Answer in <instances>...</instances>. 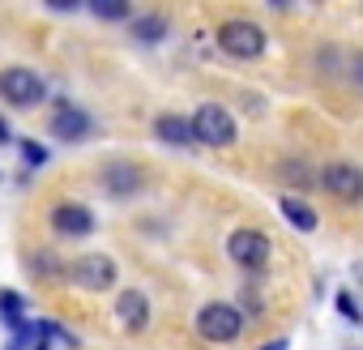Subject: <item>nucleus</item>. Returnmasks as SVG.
<instances>
[{
	"mask_svg": "<svg viewBox=\"0 0 363 350\" xmlns=\"http://www.w3.org/2000/svg\"><path fill=\"white\" fill-rule=\"evenodd\" d=\"M189 124H193V137H197V145H210V149H227V145H235V115L223 107V103H201L193 115H189Z\"/></svg>",
	"mask_w": 363,
	"mask_h": 350,
	"instance_id": "f257e3e1",
	"label": "nucleus"
},
{
	"mask_svg": "<svg viewBox=\"0 0 363 350\" xmlns=\"http://www.w3.org/2000/svg\"><path fill=\"white\" fill-rule=\"evenodd\" d=\"M0 98L9 107H35L48 98V81L26 64H9V69H0Z\"/></svg>",
	"mask_w": 363,
	"mask_h": 350,
	"instance_id": "f03ea898",
	"label": "nucleus"
},
{
	"mask_svg": "<svg viewBox=\"0 0 363 350\" xmlns=\"http://www.w3.org/2000/svg\"><path fill=\"white\" fill-rule=\"evenodd\" d=\"M218 47H223L231 60H257V56H265L269 39H265V30H261L257 22L235 18V22H223V26H218Z\"/></svg>",
	"mask_w": 363,
	"mask_h": 350,
	"instance_id": "7ed1b4c3",
	"label": "nucleus"
},
{
	"mask_svg": "<svg viewBox=\"0 0 363 350\" xmlns=\"http://www.w3.org/2000/svg\"><path fill=\"white\" fill-rule=\"evenodd\" d=\"M244 324H248V316L235 303H206L197 312V333L206 341H235L244 333Z\"/></svg>",
	"mask_w": 363,
	"mask_h": 350,
	"instance_id": "20e7f679",
	"label": "nucleus"
},
{
	"mask_svg": "<svg viewBox=\"0 0 363 350\" xmlns=\"http://www.w3.org/2000/svg\"><path fill=\"white\" fill-rule=\"evenodd\" d=\"M65 278L77 282L82 290H107V286H116V261L103 252H86L65 269Z\"/></svg>",
	"mask_w": 363,
	"mask_h": 350,
	"instance_id": "39448f33",
	"label": "nucleus"
},
{
	"mask_svg": "<svg viewBox=\"0 0 363 350\" xmlns=\"http://www.w3.org/2000/svg\"><path fill=\"white\" fill-rule=\"evenodd\" d=\"M141 184H145V175H141V166L128 162V158H107V162L99 166V188H103L107 197H133V193H141Z\"/></svg>",
	"mask_w": 363,
	"mask_h": 350,
	"instance_id": "423d86ee",
	"label": "nucleus"
},
{
	"mask_svg": "<svg viewBox=\"0 0 363 350\" xmlns=\"http://www.w3.org/2000/svg\"><path fill=\"white\" fill-rule=\"evenodd\" d=\"M316 184L337 197V201H363V171L354 162H329L320 175H316Z\"/></svg>",
	"mask_w": 363,
	"mask_h": 350,
	"instance_id": "0eeeda50",
	"label": "nucleus"
},
{
	"mask_svg": "<svg viewBox=\"0 0 363 350\" xmlns=\"http://www.w3.org/2000/svg\"><path fill=\"white\" fill-rule=\"evenodd\" d=\"M227 252H231V261L235 265H244V269H265L269 265V239L261 235V231H252V227H240V231H231V239H227Z\"/></svg>",
	"mask_w": 363,
	"mask_h": 350,
	"instance_id": "6e6552de",
	"label": "nucleus"
},
{
	"mask_svg": "<svg viewBox=\"0 0 363 350\" xmlns=\"http://www.w3.org/2000/svg\"><path fill=\"white\" fill-rule=\"evenodd\" d=\"M48 222H52V231L56 235H90L94 231V210L90 205H77V201H60L52 214H48Z\"/></svg>",
	"mask_w": 363,
	"mask_h": 350,
	"instance_id": "1a4fd4ad",
	"label": "nucleus"
},
{
	"mask_svg": "<svg viewBox=\"0 0 363 350\" xmlns=\"http://www.w3.org/2000/svg\"><path fill=\"white\" fill-rule=\"evenodd\" d=\"M90 132H94V120L82 107L56 103V111H52V137H60V141H86Z\"/></svg>",
	"mask_w": 363,
	"mask_h": 350,
	"instance_id": "9d476101",
	"label": "nucleus"
},
{
	"mask_svg": "<svg viewBox=\"0 0 363 350\" xmlns=\"http://www.w3.org/2000/svg\"><path fill=\"white\" fill-rule=\"evenodd\" d=\"M116 316H120V324H124L128 333H141V329L150 324V303H145V295H141V290H120V295H116Z\"/></svg>",
	"mask_w": 363,
	"mask_h": 350,
	"instance_id": "9b49d317",
	"label": "nucleus"
},
{
	"mask_svg": "<svg viewBox=\"0 0 363 350\" xmlns=\"http://www.w3.org/2000/svg\"><path fill=\"white\" fill-rule=\"evenodd\" d=\"M154 137H158L162 145H175V149H193V145H197L189 115H158V120H154Z\"/></svg>",
	"mask_w": 363,
	"mask_h": 350,
	"instance_id": "f8f14e48",
	"label": "nucleus"
},
{
	"mask_svg": "<svg viewBox=\"0 0 363 350\" xmlns=\"http://www.w3.org/2000/svg\"><path fill=\"white\" fill-rule=\"evenodd\" d=\"M133 39H137L141 47L162 43V39H167V18H162V13H141V18L133 22Z\"/></svg>",
	"mask_w": 363,
	"mask_h": 350,
	"instance_id": "ddd939ff",
	"label": "nucleus"
},
{
	"mask_svg": "<svg viewBox=\"0 0 363 350\" xmlns=\"http://www.w3.org/2000/svg\"><path fill=\"white\" fill-rule=\"evenodd\" d=\"M278 210L286 214V222H291L295 231H316V210H312V205H303L299 197H282V201H278Z\"/></svg>",
	"mask_w": 363,
	"mask_h": 350,
	"instance_id": "4468645a",
	"label": "nucleus"
},
{
	"mask_svg": "<svg viewBox=\"0 0 363 350\" xmlns=\"http://www.w3.org/2000/svg\"><path fill=\"white\" fill-rule=\"evenodd\" d=\"M86 9L99 18V22H124L133 13V0H86Z\"/></svg>",
	"mask_w": 363,
	"mask_h": 350,
	"instance_id": "2eb2a0df",
	"label": "nucleus"
},
{
	"mask_svg": "<svg viewBox=\"0 0 363 350\" xmlns=\"http://www.w3.org/2000/svg\"><path fill=\"white\" fill-rule=\"evenodd\" d=\"M278 175H282V180H291V188H312L316 184V171L303 166V162H278Z\"/></svg>",
	"mask_w": 363,
	"mask_h": 350,
	"instance_id": "dca6fc26",
	"label": "nucleus"
},
{
	"mask_svg": "<svg viewBox=\"0 0 363 350\" xmlns=\"http://www.w3.org/2000/svg\"><path fill=\"white\" fill-rule=\"evenodd\" d=\"M333 303H337V312L346 316V324H363V307H359V299H354L350 290H337Z\"/></svg>",
	"mask_w": 363,
	"mask_h": 350,
	"instance_id": "f3484780",
	"label": "nucleus"
},
{
	"mask_svg": "<svg viewBox=\"0 0 363 350\" xmlns=\"http://www.w3.org/2000/svg\"><path fill=\"white\" fill-rule=\"evenodd\" d=\"M342 77H346L350 86H359V90H363V52H354V56H346V60H342Z\"/></svg>",
	"mask_w": 363,
	"mask_h": 350,
	"instance_id": "a211bd4d",
	"label": "nucleus"
},
{
	"mask_svg": "<svg viewBox=\"0 0 363 350\" xmlns=\"http://www.w3.org/2000/svg\"><path fill=\"white\" fill-rule=\"evenodd\" d=\"M22 158H26L30 166H43V162H48V149H43L39 141H22Z\"/></svg>",
	"mask_w": 363,
	"mask_h": 350,
	"instance_id": "6ab92c4d",
	"label": "nucleus"
},
{
	"mask_svg": "<svg viewBox=\"0 0 363 350\" xmlns=\"http://www.w3.org/2000/svg\"><path fill=\"white\" fill-rule=\"evenodd\" d=\"M30 265H35L39 273H60V265H56V261H52V252H43V248H39V261H30Z\"/></svg>",
	"mask_w": 363,
	"mask_h": 350,
	"instance_id": "aec40b11",
	"label": "nucleus"
},
{
	"mask_svg": "<svg viewBox=\"0 0 363 350\" xmlns=\"http://www.w3.org/2000/svg\"><path fill=\"white\" fill-rule=\"evenodd\" d=\"M86 5V0H48V9H56V13H77Z\"/></svg>",
	"mask_w": 363,
	"mask_h": 350,
	"instance_id": "412c9836",
	"label": "nucleus"
},
{
	"mask_svg": "<svg viewBox=\"0 0 363 350\" xmlns=\"http://www.w3.org/2000/svg\"><path fill=\"white\" fill-rule=\"evenodd\" d=\"M5 141H13V128H9L5 120H0V145H5Z\"/></svg>",
	"mask_w": 363,
	"mask_h": 350,
	"instance_id": "4be33fe9",
	"label": "nucleus"
},
{
	"mask_svg": "<svg viewBox=\"0 0 363 350\" xmlns=\"http://www.w3.org/2000/svg\"><path fill=\"white\" fill-rule=\"evenodd\" d=\"M286 346H291V341H286V337H278V341H265L261 350H286Z\"/></svg>",
	"mask_w": 363,
	"mask_h": 350,
	"instance_id": "5701e85b",
	"label": "nucleus"
},
{
	"mask_svg": "<svg viewBox=\"0 0 363 350\" xmlns=\"http://www.w3.org/2000/svg\"><path fill=\"white\" fill-rule=\"evenodd\" d=\"M274 5H278V9H286V0H274Z\"/></svg>",
	"mask_w": 363,
	"mask_h": 350,
	"instance_id": "b1692460",
	"label": "nucleus"
}]
</instances>
